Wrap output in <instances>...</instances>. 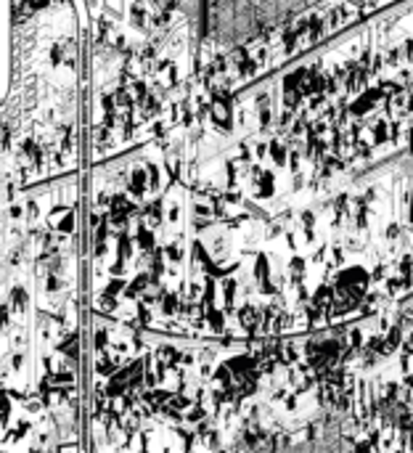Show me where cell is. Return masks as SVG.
Returning <instances> with one entry per match:
<instances>
[{
  "mask_svg": "<svg viewBox=\"0 0 413 453\" xmlns=\"http://www.w3.org/2000/svg\"><path fill=\"white\" fill-rule=\"evenodd\" d=\"M365 284H368V273H365L363 268H352V271H345L339 276V286H347L350 292L358 294V297H363Z\"/></svg>",
  "mask_w": 413,
  "mask_h": 453,
  "instance_id": "cell-1",
  "label": "cell"
},
{
  "mask_svg": "<svg viewBox=\"0 0 413 453\" xmlns=\"http://www.w3.org/2000/svg\"><path fill=\"white\" fill-rule=\"evenodd\" d=\"M146 175H148L146 170H135V172H133V178H130V183H127V191L133 194V196H143V194H146V185H148V183H146Z\"/></svg>",
  "mask_w": 413,
  "mask_h": 453,
  "instance_id": "cell-2",
  "label": "cell"
},
{
  "mask_svg": "<svg viewBox=\"0 0 413 453\" xmlns=\"http://www.w3.org/2000/svg\"><path fill=\"white\" fill-rule=\"evenodd\" d=\"M241 326H244L246 331H254V329L259 326V310H257V308L246 305V308L241 310Z\"/></svg>",
  "mask_w": 413,
  "mask_h": 453,
  "instance_id": "cell-3",
  "label": "cell"
},
{
  "mask_svg": "<svg viewBox=\"0 0 413 453\" xmlns=\"http://www.w3.org/2000/svg\"><path fill=\"white\" fill-rule=\"evenodd\" d=\"M151 284H154V278H151V276H146V273H140V276L135 278V281L130 284L127 289H125V294H127V297H138V294L143 292V289H148Z\"/></svg>",
  "mask_w": 413,
  "mask_h": 453,
  "instance_id": "cell-4",
  "label": "cell"
},
{
  "mask_svg": "<svg viewBox=\"0 0 413 453\" xmlns=\"http://www.w3.org/2000/svg\"><path fill=\"white\" fill-rule=\"evenodd\" d=\"M117 363H120V358H109V355H101L98 358V363H96V371L103 376H114V371H117Z\"/></svg>",
  "mask_w": 413,
  "mask_h": 453,
  "instance_id": "cell-5",
  "label": "cell"
},
{
  "mask_svg": "<svg viewBox=\"0 0 413 453\" xmlns=\"http://www.w3.org/2000/svg\"><path fill=\"white\" fill-rule=\"evenodd\" d=\"M207 323H209V329L212 331H222L226 329V321H222V313L220 310H215V308H207Z\"/></svg>",
  "mask_w": 413,
  "mask_h": 453,
  "instance_id": "cell-6",
  "label": "cell"
},
{
  "mask_svg": "<svg viewBox=\"0 0 413 453\" xmlns=\"http://www.w3.org/2000/svg\"><path fill=\"white\" fill-rule=\"evenodd\" d=\"M178 358H180V355H178V350H175L172 345H162V347H159V361H164L170 368L178 363Z\"/></svg>",
  "mask_w": 413,
  "mask_h": 453,
  "instance_id": "cell-7",
  "label": "cell"
},
{
  "mask_svg": "<svg viewBox=\"0 0 413 453\" xmlns=\"http://www.w3.org/2000/svg\"><path fill=\"white\" fill-rule=\"evenodd\" d=\"M371 109H373V101H371L368 96H360V98L350 106V111L355 114V117H363V114H365V111H371Z\"/></svg>",
  "mask_w": 413,
  "mask_h": 453,
  "instance_id": "cell-8",
  "label": "cell"
},
{
  "mask_svg": "<svg viewBox=\"0 0 413 453\" xmlns=\"http://www.w3.org/2000/svg\"><path fill=\"white\" fill-rule=\"evenodd\" d=\"M159 305H162V310H164V313H167V316H172V313H175V310H178V297H175L172 292H170V294H167V292H164V294L159 297Z\"/></svg>",
  "mask_w": 413,
  "mask_h": 453,
  "instance_id": "cell-9",
  "label": "cell"
},
{
  "mask_svg": "<svg viewBox=\"0 0 413 453\" xmlns=\"http://www.w3.org/2000/svg\"><path fill=\"white\" fill-rule=\"evenodd\" d=\"M138 247L146 249V252H154V234L146 231V228H140L138 231Z\"/></svg>",
  "mask_w": 413,
  "mask_h": 453,
  "instance_id": "cell-10",
  "label": "cell"
},
{
  "mask_svg": "<svg viewBox=\"0 0 413 453\" xmlns=\"http://www.w3.org/2000/svg\"><path fill=\"white\" fill-rule=\"evenodd\" d=\"M233 294H236V281H233V278H222V297H226L228 310L233 305Z\"/></svg>",
  "mask_w": 413,
  "mask_h": 453,
  "instance_id": "cell-11",
  "label": "cell"
},
{
  "mask_svg": "<svg viewBox=\"0 0 413 453\" xmlns=\"http://www.w3.org/2000/svg\"><path fill=\"white\" fill-rule=\"evenodd\" d=\"M146 21H148V16H146L143 3H135V6H133V24H135V27H146Z\"/></svg>",
  "mask_w": 413,
  "mask_h": 453,
  "instance_id": "cell-12",
  "label": "cell"
},
{
  "mask_svg": "<svg viewBox=\"0 0 413 453\" xmlns=\"http://www.w3.org/2000/svg\"><path fill=\"white\" fill-rule=\"evenodd\" d=\"M146 215H148V223H151V225H159V223H162V202L151 204L148 210H146Z\"/></svg>",
  "mask_w": 413,
  "mask_h": 453,
  "instance_id": "cell-13",
  "label": "cell"
},
{
  "mask_svg": "<svg viewBox=\"0 0 413 453\" xmlns=\"http://www.w3.org/2000/svg\"><path fill=\"white\" fill-rule=\"evenodd\" d=\"M270 157H273L276 165H284V157H286V151H284V143H270Z\"/></svg>",
  "mask_w": 413,
  "mask_h": 453,
  "instance_id": "cell-14",
  "label": "cell"
},
{
  "mask_svg": "<svg viewBox=\"0 0 413 453\" xmlns=\"http://www.w3.org/2000/svg\"><path fill=\"white\" fill-rule=\"evenodd\" d=\"M387 138H389V133H387V122L373 125V141H376V143H384Z\"/></svg>",
  "mask_w": 413,
  "mask_h": 453,
  "instance_id": "cell-15",
  "label": "cell"
},
{
  "mask_svg": "<svg viewBox=\"0 0 413 453\" xmlns=\"http://www.w3.org/2000/svg\"><path fill=\"white\" fill-rule=\"evenodd\" d=\"M117 249H120V257H122V260H127L130 254H133V244H130V239H127V236H120V247H117Z\"/></svg>",
  "mask_w": 413,
  "mask_h": 453,
  "instance_id": "cell-16",
  "label": "cell"
},
{
  "mask_svg": "<svg viewBox=\"0 0 413 453\" xmlns=\"http://www.w3.org/2000/svg\"><path fill=\"white\" fill-rule=\"evenodd\" d=\"M204 416H207V411H204V405H194V408H191V411H188V413H185V419H188V422H202V419H204Z\"/></svg>",
  "mask_w": 413,
  "mask_h": 453,
  "instance_id": "cell-17",
  "label": "cell"
},
{
  "mask_svg": "<svg viewBox=\"0 0 413 453\" xmlns=\"http://www.w3.org/2000/svg\"><path fill=\"white\" fill-rule=\"evenodd\" d=\"M98 310H106V313H111V310H114V299H111L109 292L98 297Z\"/></svg>",
  "mask_w": 413,
  "mask_h": 453,
  "instance_id": "cell-18",
  "label": "cell"
},
{
  "mask_svg": "<svg viewBox=\"0 0 413 453\" xmlns=\"http://www.w3.org/2000/svg\"><path fill=\"white\" fill-rule=\"evenodd\" d=\"M146 172H148V188H157L159 185V170L154 165H146Z\"/></svg>",
  "mask_w": 413,
  "mask_h": 453,
  "instance_id": "cell-19",
  "label": "cell"
},
{
  "mask_svg": "<svg viewBox=\"0 0 413 453\" xmlns=\"http://www.w3.org/2000/svg\"><path fill=\"white\" fill-rule=\"evenodd\" d=\"M302 273H305V262H302V260H291V276H294V284H299Z\"/></svg>",
  "mask_w": 413,
  "mask_h": 453,
  "instance_id": "cell-20",
  "label": "cell"
},
{
  "mask_svg": "<svg viewBox=\"0 0 413 453\" xmlns=\"http://www.w3.org/2000/svg\"><path fill=\"white\" fill-rule=\"evenodd\" d=\"M109 32H111V24H109L106 19H101V21H98V43H101V40H103V43L109 40Z\"/></svg>",
  "mask_w": 413,
  "mask_h": 453,
  "instance_id": "cell-21",
  "label": "cell"
},
{
  "mask_svg": "<svg viewBox=\"0 0 413 453\" xmlns=\"http://www.w3.org/2000/svg\"><path fill=\"white\" fill-rule=\"evenodd\" d=\"M24 302H27L24 289H14V308H16V310H24Z\"/></svg>",
  "mask_w": 413,
  "mask_h": 453,
  "instance_id": "cell-22",
  "label": "cell"
},
{
  "mask_svg": "<svg viewBox=\"0 0 413 453\" xmlns=\"http://www.w3.org/2000/svg\"><path fill=\"white\" fill-rule=\"evenodd\" d=\"M162 72H164V80H167L170 85H175V80H178V74H175V66H172V64H164Z\"/></svg>",
  "mask_w": 413,
  "mask_h": 453,
  "instance_id": "cell-23",
  "label": "cell"
},
{
  "mask_svg": "<svg viewBox=\"0 0 413 453\" xmlns=\"http://www.w3.org/2000/svg\"><path fill=\"white\" fill-rule=\"evenodd\" d=\"M270 122H273V111L262 106V111H259V125H262V127H270Z\"/></svg>",
  "mask_w": 413,
  "mask_h": 453,
  "instance_id": "cell-24",
  "label": "cell"
},
{
  "mask_svg": "<svg viewBox=\"0 0 413 453\" xmlns=\"http://www.w3.org/2000/svg\"><path fill=\"white\" fill-rule=\"evenodd\" d=\"M254 273H257V278H262V281H265V273H268V262H265V257H257V268H254Z\"/></svg>",
  "mask_w": 413,
  "mask_h": 453,
  "instance_id": "cell-25",
  "label": "cell"
},
{
  "mask_svg": "<svg viewBox=\"0 0 413 453\" xmlns=\"http://www.w3.org/2000/svg\"><path fill=\"white\" fill-rule=\"evenodd\" d=\"M138 321L143 323V326H146V323L151 321V313L146 310V302H140V308H138Z\"/></svg>",
  "mask_w": 413,
  "mask_h": 453,
  "instance_id": "cell-26",
  "label": "cell"
},
{
  "mask_svg": "<svg viewBox=\"0 0 413 453\" xmlns=\"http://www.w3.org/2000/svg\"><path fill=\"white\" fill-rule=\"evenodd\" d=\"M106 345H109V334L98 329V331H96V347H98V350H103Z\"/></svg>",
  "mask_w": 413,
  "mask_h": 453,
  "instance_id": "cell-27",
  "label": "cell"
},
{
  "mask_svg": "<svg viewBox=\"0 0 413 453\" xmlns=\"http://www.w3.org/2000/svg\"><path fill=\"white\" fill-rule=\"evenodd\" d=\"M389 342H392L395 347L400 345V339H403V331H400V326H392V331H389V336H387Z\"/></svg>",
  "mask_w": 413,
  "mask_h": 453,
  "instance_id": "cell-28",
  "label": "cell"
},
{
  "mask_svg": "<svg viewBox=\"0 0 413 453\" xmlns=\"http://www.w3.org/2000/svg\"><path fill=\"white\" fill-rule=\"evenodd\" d=\"M58 228H61L64 234H72V231H74V217H72V215H66V217H64V223L58 225Z\"/></svg>",
  "mask_w": 413,
  "mask_h": 453,
  "instance_id": "cell-29",
  "label": "cell"
},
{
  "mask_svg": "<svg viewBox=\"0 0 413 453\" xmlns=\"http://www.w3.org/2000/svg\"><path fill=\"white\" fill-rule=\"evenodd\" d=\"M120 289H125V281H120V278H114V281H109V286H106V292L109 294H117Z\"/></svg>",
  "mask_w": 413,
  "mask_h": 453,
  "instance_id": "cell-30",
  "label": "cell"
},
{
  "mask_svg": "<svg viewBox=\"0 0 413 453\" xmlns=\"http://www.w3.org/2000/svg\"><path fill=\"white\" fill-rule=\"evenodd\" d=\"M368 151H371V146H368V143L355 141V154H358V157H368Z\"/></svg>",
  "mask_w": 413,
  "mask_h": 453,
  "instance_id": "cell-31",
  "label": "cell"
},
{
  "mask_svg": "<svg viewBox=\"0 0 413 453\" xmlns=\"http://www.w3.org/2000/svg\"><path fill=\"white\" fill-rule=\"evenodd\" d=\"M167 257H170L172 262H178V260L183 257V252H180V247H178V244H175V247H170V249H167Z\"/></svg>",
  "mask_w": 413,
  "mask_h": 453,
  "instance_id": "cell-32",
  "label": "cell"
},
{
  "mask_svg": "<svg viewBox=\"0 0 413 453\" xmlns=\"http://www.w3.org/2000/svg\"><path fill=\"white\" fill-rule=\"evenodd\" d=\"M109 271H111V273H114V276H120V273H122V271H125V265H122V257H120V260H117V262H114V265H111V268H109Z\"/></svg>",
  "mask_w": 413,
  "mask_h": 453,
  "instance_id": "cell-33",
  "label": "cell"
},
{
  "mask_svg": "<svg viewBox=\"0 0 413 453\" xmlns=\"http://www.w3.org/2000/svg\"><path fill=\"white\" fill-rule=\"evenodd\" d=\"M289 157H291V159H289V165H291V170H297V167H299V154H297V151H291V154H289Z\"/></svg>",
  "mask_w": 413,
  "mask_h": 453,
  "instance_id": "cell-34",
  "label": "cell"
},
{
  "mask_svg": "<svg viewBox=\"0 0 413 453\" xmlns=\"http://www.w3.org/2000/svg\"><path fill=\"white\" fill-rule=\"evenodd\" d=\"M204 257V249H202V244H194V260H202Z\"/></svg>",
  "mask_w": 413,
  "mask_h": 453,
  "instance_id": "cell-35",
  "label": "cell"
},
{
  "mask_svg": "<svg viewBox=\"0 0 413 453\" xmlns=\"http://www.w3.org/2000/svg\"><path fill=\"white\" fill-rule=\"evenodd\" d=\"M58 286H61V284H58V278H48V292H56Z\"/></svg>",
  "mask_w": 413,
  "mask_h": 453,
  "instance_id": "cell-36",
  "label": "cell"
},
{
  "mask_svg": "<svg viewBox=\"0 0 413 453\" xmlns=\"http://www.w3.org/2000/svg\"><path fill=\"white\" fill-rule=\"evenodd\" d=\"M331 260H334L336 265L342 262V249H331Z\"/></svg>",
  "mask_w": 413,
  "mask_h": 453,
  "instance_id": "cell-37",
  "label": "cell"
},
{
  "mask_svg": "<svg viewBox=\"0 0 413 453\" xmlns=\"http://www.w3.org/2000/svg\"><path fill=\"white\" fill-rule=\"evenodd\" d=\"M302 220H305V225H308V228H310V225L315 223V220H313V215H310V212H305V215H302Z\"/></svg>",
  "mask_w": 413,
  "mask_h": 453,
  "instance_id": "cell-38",
  "label": "cell"
},
{
  "mask_svg": "<svg viewBox=\"0 0 413 453\" xmlns=\"http://www.w3.org/2000/svg\"><path fill=\"white\" fill-rule=\"evenodd\" d=\"M387 234H389V239H395V236L400 234V228H397V225H389V231H387Z\"/></svg>",
  "mask_w": 413,
  "mask_h": 453,
  "instance_id": "cell-39",
  "label": "cell"
},
{
  "mask_svg": "<svg viewBox=\"0 0 413 453\" xmlns=\"http://www.w3.org/2000/svg\"><path fill=\"white\" fill-rule=\"evenodd\" d=\"M167 217H170V220H178V207H172V210H170V215H167Z\"/></svg>",
  "mask_w": 413,
  "mask_h": 453,
  "instance_id": "cell-40",
  "label": "cell"
}]
</instances>
